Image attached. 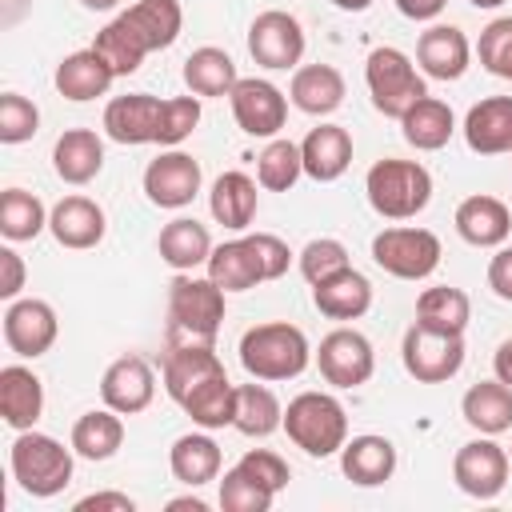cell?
<instances>
[{
  "label": "cell",
  "mask_w": 512,
  "mask_h": 512,
  "mask_svg": "<svg viewBox=\"0 0 512 512\" xmlns=\"http://www.w3.org/2000/svg\"><path fill=\"white\" fill-rule=\"evenodd\" d=\"M36 128H40L36 104L20 92H4L0 96V144H24L36 136Z\"/></svg>",
  "instance_id": "44"
},
{
  "label": "cell",
  "mask_w": 512,
  "mask_h": 512,
  "mask_svg": "<svg viewBox=\"0 0 512 512\" xmlns=\"http://www.w3.org/2000/svg\"><path fill=\"white\" fill-rule=\"evenodd\" d=\"M12 476L28 496H56L72 484V452L44 432H20L12 440Z\"/></svg>",
  "instance_id": "7"
},
{
  "label": "cell",
  "mask_w": 512,
  "mask_h": 512,
  "mask_svg": "<svg viewBox=\"0 0 512 512\" xmlns=\"http://www.w3.org/2000/svg\"><path fill=\"white\" fill-rule=\"evenodd\" d=\"M248 52L260 68H296L300 56H304V28L296 16L280 12V8H268L252 20L248 28Z\"/></svg>",
  "instance_id": "12"
},
{
  "label": "cell",
  "mask_w": 512,
  "mask_h": 512,
  "mask_svg": "<svg viewBox=\"0 0 512 512\" xmlns=\"http://www.w3.org/2000/svg\"><path fill=\"white\" fill-rule=\"evenodd\" d=\"M80 4H84L88 12H112V8L120 4V0H80Z\"/></svg>",
  "instance_id": "55"
},
{
  "label": "cell",
  "mask_w": 512,
  "mask_h": 512,
  "mask_svg": "<svg viewBox=\"0 0 512 512\" xmlns=\"http://www.w3.org/2000/svg\"><path fill=\"white\" fill-rule=\"evenodd\" d=\"M76 512H136V500L124 492H92L76 500Z\"/></svg>",
  "instance_id": "50"
},
{
  "label": "cell",
  "mask_w": 512,
  "mask_h": 512,
  "mask_svg": "<svg viewBox=\"0 0 512 512\" xmlns=\"http://www.w3.org/2000/svg\"><path fill=\"white\" fill-rule=\"evenodd\" d=\"M156 248H160V260H164L168 268L192 272L196 264H208V256H212V236H208V228H204L200 220L176 216L172 224L160 228Z\"/></svg>",
  "instance_id": "31"
},
{
  "label": "cell",
  "mask_w": 512,
  "mask_h": 512,
  "mask_svg": "<svg viewBox=\"0 0 512 512\" xmlns=\"http://www.w3.org/2000/svg\"><path fill=\"white\" fill-rule=\"evenodd\" d=\"M312 304L320 308V316L328 320H360L372 308V284L364 272H356L352 264L320 284H312Z\"/></svg>",
  "instance_id": "25"
},
{
  "label": "cell",
  "mask_w": 512,
  "mask_h": 512,
  "mask_svg": "<svg viewBox=\"0 0 512 512\" xmlns=\"http://www.w3.org/2000/svg\"><path fill=\"white\" fill-rule=\"evenodd\" d=\"M416 60L432 80H460L468 72L472 48H468V36L456 24H432V28L420 32Z\"/></svg>",
  "instance_id": "19"
},
{
  "label": "cell",
  "mask_w": 512,
  "mask_h": 512,
  "mask_svg": "<svg viewBox=\"0 0 512 512\" xmlns=\"http://www.w3.org/2000/svg\"><path fill=\"white\" fill-rule=\"evenodd\" d=\"M300 160H304V176L328 184V180H340L352 164V136L348 128L340 124H320L304 136L300 144Z\"/></svg>",
  "instance_id": "24"
},
{
  "label": "cell",
  "mask_w": 512,
  "mask_h": 512,
  "mask_svg": "<svg viewBox=\"0 0 512 512\" xmlns=\"http://www.w3.org/2000/svg\"><path fill=\"white\" fill-rule=\"evenodd\" d=\"M364 80H368V92H372V104L376 112L384 116H404L420 96H428L416 64L400 52V48H372L368 60H364Z\"/></svg>",
  "instance_id": "8"
},
{
  "label": "cell",
  "mask_w": 512,
  "mask_h": 512,
  "mask_svg": "<svg viewBox=\"0 0 512 512\" xmlns=\"http://www.w3.org/2000/svg\"><path fill=\"white\" fill-rule=\"evenodd\" d=\"M492 368H496V380H504L508 388H512V336L496 348V356H492Z\"/></svg>",
  "instance_id": "53"
},
{
  "label": "cell",
  "mask_w": 512,
  "mask_h": 512,
  "mask_svg": "<svg viewBox=\"0 0 512 512\" xmlns=\"http://www.w3.org/2000/svg\"><path fill=\"white\" fill-rule=\"evenodd\" d=\"M236 64L224 48H196L188 60H184V84L192 88V96H228L236 88Z\"/></svg>",
  "instance_id": "38"
},
{
  "label": "cell",
  "mask_w": 512,
  "mask_h": 512,
  "mask_svg": "<svg viewBox=\"0 0 512 512\" xmlns=\"http://www.w3.org/2000/svg\"><path fill=\"white\" fill-rule=\"evenodd\" d=\"M120 444H124V420L108 404L96 412H84L72 424V452L84 460H108V456H116Z\"/></svg>",
  "instance_id": "36"
},
{
  "label": "cell",
  "mask_w": 512,
  "mask_h": 512,
  "mask_svg": "<svg viewBox=\"0 0 512 512\" xmlns=\"http://www.w3.org/2000/svg\"><path fill=\"white\" fill-rule=\"evenodd\" d=\"M144 192H148V200L156 208H184V204H192L196 192H200V160H192L180 148L160 152L144 168Z\"/></svg>",
  "instance_id": "17"
},
{
  "label": "cell",
  "mask_w": 512,
  "mask_h": 512,
  "mask_svg": "<svg viewBox=\"0 0 512 512\" xmlns=\"http://www.w3.org/2000/svg\"><path fill=\"white\" fill-rule=\"evenodd\" d=\"M468 320H472V300H468V292H460V288H448V284L424 288L420 300H416V324H424V328L464 336Z\"/></svg>",
  "instance_id": "37"
},
{
  "label": "cell",
  "mask_w": 512,
  "mask_h": 512,
  "mask_svg": "<svg viewBox=\"0 0 512 512\" xmlns=\"http://www.w3.org/2000/svg\"><path fill=\"white\" fill-rule=\"evenodd\" d=\"M468 4H472V8H500L504 0H468Z\"/></svg>",
  "instance_id": "57"
},
{
  "label": "cell",
  "mask_w": 512,
  "mask_h": 512,
  "mask_svg": "<svg viewBox=\"0 0 512 512\" xmlns=\"http://www.w3.org/2000/svg\"><path fill=\"white\" fill-rule=\"evenodd\" d=\"M444 248L428 228H384L372 236V260L396 280H424L436 272Z\"/></svg>",
  "instance_id": "9"
},
{
  "label": "cell",
  "mask_w": 512,
  "mask_h": 512,
  "mask_svg": "<svg viewBox=\"0 0 512 512\" xmlns=\"http://www.w3.org/2000/svg\"><path fill=\"white\" fill-rule=\"evenodd\" d=\"M228 100H232L236 124H240L248 136L272 140V136L284 128V120H288V100H284V92H280L272 80H260V76L236 80V88L228 92Z\"/></svg>",
  "instance_id": "13"
},
{
  "label": "cell",
  "mask_w": 512,
  "mask_h": 512,
  "mask_svg": "<svg viewBox=\"0 0 512 512\" xmlns=\"http://www.w3.org/2000/svg\"><path fill=\"white\" fill-rule=\"evenodd\" d=\"M100 396L120 416L144 412L152 404V396H156V372H152V364L144 356H120V360H112L108 372H104V380H100Z\"/></svg>",
  "instance_id": "18"
},
{
  "label": "cell",
  "mask_w": 512,
  "mask_h": 512,
  "mask_svg": "<svg viewBox=\"0 0 512 512\" xmlns=\"http://www.w3.org/2000/svg\"><path fill=\"white\" fill-rule=\"evenodd\" d=\"M288 244L272 232H256V236H240V240H224L220 248H212L208 256V276L224 288V292H248L260 280H280L288 272Z\"/></svg>",
  "instance_id": "2"
},
{
  "label": "cell",
  "mask_w": 512,
  "mask_h": 512,
  "mask_svg": "<svg viewBox=\"0 0 512 512\" xmlns=\"http://www.w3.org/2000/svg\"><path fill=\"white\" fill-rule=\"evenodd\" d=\"M456 232L476 248H496L512 232V212L496 196H468L456 208Z\"/></svg>",
  "instance_id": "27"
},
{
  "label": "cell",
  "mask_w": 512,
  "mask_h": 512,
  "mask_svg": "<svg viewBox=\"0 0 512 512\" xmlns=\"http://www.w3.org/2000/svg\"><path fill=\"white\" fill-rule=\"evenodd\" d=\"M400 128H404V140H408L412 148H420V152H436V148H444V144L452 140V132H456V116H452V108H448L444 100H436V96H420V100L400 116Z\"/></svg>",
  "instance_id": "34"
},
{
  "label": "cell",
  "mask_w": 512,
  "mask_h": 512,
  "mask_svg": "<svg viewBox=\"0 0 512 512\" xmlns=\"http://www.w3.org/2000/svg\"><path fill=\"white\" fill-rule=\"evenodd\" d=\"M340 468L352 484L360 488H376L384 484L392 472H396V448L388 436H352L344 448H340Z\"/></svg>",
  "instance_id": "28"
},
{
  "label": "cell",
  "mask_w": 512,
  "mask_h": 512,
  "mask_svg": "<svg viewBox=\"0 0 512 512\" xmlns=\"http://www.w3.org/2000/svg\"><path fill=\"white\" fill-rule=\"evenodd\" d=\"M284 432L308 456H332L348 444V412L332 392H300L284 408Z\"/></svg>",
  "instance_id": "5"
},
{
  "label": "cell",
  "mask_w": 512,
  "mask_h": 512,
  "mask_svg": "<svg viewBox=\"0 0 512 512\" xmlns=\"http://www.w3.org/2000/svg\"><path fill=\"white\" fill-rule=\"evenodd\" d=\"M284 424V408L272 388L264 384H240L236 388V416L232 428L244 436H272Z\"/></svg>",
  "instance_id": "40"
},
{
  "label": "cell",
  "mask_w": 512,
  "mask_h": 512,
  "mask_svg": "<svg viewBox=\"0 0 512 512\" xmlns=\"http://www.w3.org/2000/svg\"><path fill=\"white\" fill-rule=\"evenodd\" d=\"M180 408L192 416V424L200 428H228L232 416H236V384H228V372L224 376H212L204 380L196 392H188L180 400Z\"/></svg>",
  "instance_id": "39"
},
{
  "label": "cell",
  "mask_w": 512,
  "mask_h": 512,
  "mask_svg": "<svg viewBox=\"0 0 512 512\" xmlns=\"http://www.w3.org/2000/svg\"><path fill=\"white\" fill-rule=\"evenodd\" d=\"M224 320V288L212 276L176 272L168 284V344H216Z\"/></svg>",
  "instance_id": "3"
},
{
  "label": "cell",
  "mask_w": 512,
  "mask_h": 512,
  "mask_svg": "<svg viewBox=\"0 0 512 512\" xmlns=\"http://www.w3.org/2000/svg\"><path fill=\"white\" fill-rule=\"evenodd\" d=\"M508 468H512V460L496 440H468L452 460L456 488L476 496V500L500 496L504 484H508Z\"/></svg>",
  "instance_id": "14"
},
{
  "label": "cell",
  "mask_w": 512,
  "mask_h": 512,
  "mask_svg": "<svg viewBox=\"0 0 512 512\" xmlns=\"http://www.w3.org/2000/svg\"><path fill=\"white\" fill-rule=\"evenodd\" d=\"M332 4H336V8H344V12H364L372 0H332Z\"/></svg>",
  "instance_id": "56"
},
{
  "label": "cell",
  "mask_w": 512,
  "mask_h": 512,
  "mask_svg": "<svg viewBox=\"0 0 512 512\" xmlns=\"http://www.w3.org/2000/svg\"><path fill=\"white\" fill-rule=\"evenodd\" d=\"M316 364H320V376L332 388H360V384H368V376L376 368V352H372V344H368L364 332L336 328V332H328L320 340Z\"/></svg>",
  "instance_id": "11"
},
{
  "label": "cell",
  "mask_w": 512,
  "mask_h": 512,
  "mask_svg": "<svg viewBox=\"0 0 512 512\" xmlns=\"http://www.w3.org/2000/svg\"><path fill=\"white\" fill-rule=\"evenodd\" d=\"M52 168L64 184H88L104 168V140L92 128H68L60 132L52 148Z\"/></svg>",
  "instance_id": "26"
},
{
  "label": "cell",
  "mask_w": 512,
  "mask_h": 512,
  "mask_svg": "<svg viewBox=\"0 0 512 512\" xmlns=\"http://www.w3.org/2000/svg\"><path fill=\"white\" fill-rule=\"evenodd\" d=\"M344 268H348V248L340 240H332V236L308 240L304 252H300V272H304L308 284H320V280H328V276H336Z\"/></svg>",
  "instance_id": "45"
},
{
  "label": "cell",
  "mask_w": 512,
  "mask_h": 512,
  "mask_svg": "<svg viewBox=\"0 0 512 512\" xmlns=\"http://www.w3.org/2000/svg\"><path fill=\"white\" fill-rule=\"evenodd\" d=\"M220 444L212 440V436H204V432H188V436H180L176 444H172V452H168V464H172V476L180 480V484H188V488H200V484H208V480H216L220 476Z\"/></svg>",
  "instance_id": "35"
},
{
  "label": "cell",
  "mask_w": 512,
  "mask_h": 512,
  "mask_svg": "<svg viewBox=\"0 0 512 512\" xmlns=\"http://www.w3.org/2000/svg\"><path fill=\"white\" fill-rule=\"evenodd\" d=\"M460 412L464 420L484 432V436H496V432H508L512 428V388L504 380H480L464 392L460 400Z\"/></svg>",
  "instance_id": "33"
},
{
  "label": "cell",
  "mask_w": 512,
  "mask_h": 512,
  "mask_svg": "<svg viewBox=\"0 0 512 512\" xmlns=\"http://www.w3.org/2000/svg\"><path fill=\"white\" fill-rule=\"evenodd\" d=\"M44 412V384L32 368L24 364H8L0 368V416L8 428L28 432Z\"/></svg>",
  "instance_id": "23"
},
{
  "label": "cell",
  "mask_w": 512,
  "mask_h": 512,
  "mask_svg": "<svg viewBox=\"0 0 512 512\" xmlns=\"http://www.w3.org/2000/svg\"><path fill=\"white\" fill-rule=\"evenodd\" d=\"M48 232L56 236L60 248H96L104 240V208L88 196H64L48 212Z\"/></svg>",
  "instance_id": "20"
},
{
  "label": "cell",
  "mask_w": 512,
  "mask_h": 512,
  "mask_svg": "<svg viewBox=\"0 0 512 512\" xmlns=\"http://www.w3.org/2000/svg\"><path fill=\"white\" fill-rule=\"evenodd\" d=\"M364 192H368V204L384 216V220H408L416 212L428 208L432 200V176L424 164L416 160H376L364 176Z\"/></svg>",
  "instance_id": "6"
},
{
  "label": "cell",
  "mask_w": 512,
  "mask_h": 512,
  "mask_svg": "<svg viewBox=\"0 0 512 512\" xmlns=\"http://www.w3.org/2000/svg\"><path fill=\"white\" fill-rule=\"evenodd\" d=\"M184 28L180 0H136L128 12H120L112 24L96 32V52L108 60L116 76H132L148 52H160L176 44Z\"/></svg>",
  "instance_id": "1"
},
{
  "label": "cell",
  "mask_w": 512,
  "mask_h": 512,
  "mask_svg": "<svg viewBox=\"0 0 512 512\" xmlns=\"http://www.w3.org/2000/svg\"><path fill=\"white\" fill-rule=\"evenodd\" d=\"M168 508H172V512H184V508H192V512H208V504H204L200 496H176V500H168Z\"/></svg>",
  "instance_id": "54"
},
{
  "label": "cell",
  "mask_w": 512,
  "mask_h": 512,
  "mask_svg": "<svg viewBox=\"0 0 512 512\" xmlns=\"http://www.w3.org/2000/svg\"><path fill=\"white\" fill-rule=\"evenodd\" d=\"M448 0H396V8L408 16V20H436L444 12Z\"/></svg>",
  "instance_id": "52"
},
{
  "label": "cell",
  "mask_w": 512,
  "mask_h": 512,
  "mask_svg": "<svg viewBox=\"0 0 512 512\" xmlns=\"http://www.w3.org/2000/svg\"><path fill=\"white\" fill-rule=\"evenodd\" d=\"M112 80H116V72L108 68V60L96 48H80L56 64V92L68 100H96L112 88Z\"/></svg>",
  "instance_id": "29"
},
{
  "label": "cell",
  "mask_w": 512,
  "mask_h": 512,
  "mask_svg": "<svg viewBox=\"0 0 512 512\" xmlns=\"http://www.w3.org/2000/svg\"><path fill=\"white\" fill-rule=\"evenodd\" d=\"M508 460H512V452H508Z\"/></svg>",
  "instance_id": "58"
},
{
  "label": "cell",
  "mask_w": 512,
  "mask_h": 512,
  "mask_svg": "<svg viewBox=\"0 0 512 512\" xmlns=\"http://www.w3.org/2000/svg\"><path fill=\"white\" fill-rule=\"evenodd\" d=\"M224 376V364L212 344H168L164 356V388L180 404L188 392H196L204 380Z\"/></svg>",
  "instance_id": "21"
},
{
  "label": "cell",
  "mask_w": 512,
  "mask_h": 512,
  "mask_svg": "<svg viewBox=\"0 0 512 512\" xmlns=\"http://www.w3.org/2000/svg\"><path fill=\"white\" fill-rule=\"evenodd\" d=\"M244 472H252L260 484H268L272 492H280V488H288V464L276 456V452H268V448H248L240 460H236Z\"/></svg>",
  "instance_id": "48"
},
{
  "label": "cell",
  "mask_w": 512,
  "mask_h": 512,
  "mask_svg": "<svg viewBox=\"0 0 512 512\" xmlns=\"http://www.w3.org/2000/svg\"><path fill=\"white\" fill-rule=\"evenodd\" d=\"M20 288H24V260L12 248H0V296L16 300Z\"/></svg>",
  "instance_id": "49"
},
{
  "label": "cell",
  "mask_w": 512,
  "mask_h": 512,
  "mask_svg": "<svg viewBox=\"0 0 512 512\" xmlns=\"http://www.w3.org/2000/svg\"><path fill=\"white\" fill-rule=\"evenodd\" d=\"M104 132L116 144H160L164 132V100L148 92H128L108 100L104 108Z\"/></svg>",
  "instance_id": "15"
},
{
  "label": "cell",
  "mask_w": 512,
  "mask_h": 512,
  "mask_svg": "<svg viewBox=\"0 0 512 512\" xmlns=\"http://www.w3.org/2000/svg\"><path fill=\"white\" fill-rule=\"evenodd\" d=\"M400 356H404L408 376H416L420 384H444L464 368V336L412 324L404 332Z\"/></svg>",
  "instance_id": "10"
},
{
  "label": "cell",
  "mask_w": 512,
  "mask_h": 512,
  "mask_svg": "<svg viewBox=\"0 0 512 512\" xmlns=\"http://www.w3.org/2000/svg\"><path fill=\"white\" fill-rule=\"evenodd\" d=\"M48 228V212L40 204V196L24 192V188H4L0 196V232L8 240H36Z\"/></svg>",
  "instance_id": "41"
},
{
  "label": "cell",
  "mask_w": 512,
  "mask_h": 512,
  "mask_svg": "<svg viewBox=\"0 0 512 512\" xmlns=\"http://www.w3.org/2000/svg\"><path fill=\"white\" fill-rule=\"evenodd\" d=\"M300 172H304V160H300V144L292 140H272L256 156V180L268 192H288L300 180Z\"/></svg>",
  "instance_id": "42"
},
{
  "label": "cell",
  "mask_w": 512,
  "mask_h": 512,
  "mask_svg": "<svg viewBox=\"0 0 512 512\" xmlns=\"http://www.w3.org/2000/svg\"><path fill=\"white\" fill-rule=\"evenodd\" d=\"M476 52H480V64H484L492 76L512 80V16L492 20V24L480 32Z\"/></svg>",
  "instance_id": "46"
},
{
  "label": "cell",
  "mask_w": 512,
  "mask_h": 512,
  "mask_svg": "<svg viewBox=\"0 0 512 512\" xmlns=\"http://www.w3.org/2000/svg\"><path fill=\"white\" fill-rule=\"evenodd\" d=\"M308 360H312L308 336L288 320L256 324L240 336V364L256 380H292L308 368Z\"/></svg>",
  "instance_id": "4"
},
{
  "label": "cell",
  "mask_w": 512,
  "mask_h": 512,
  "mask_svg": "<svg viewBox=\"0 0 512 512\" xmlns=\"http://www.w3.org/2000/svg\"><path fill=\"white\" fill-rule=\"evenodd\" d=\"M60 336V320L52 312L48 300H12L8 312H4V344L16 352V356H44Z\"/></svg>",
  "instance_id": "16"
},
{
  "label": "cell",
  "mask_w": 512,
  "mask_h": 512,
  "mask_svg": "<svg viewBox=\"0 0 512 512\" xmlns=\"http://www.w3.org/2000/svg\"><path fill=\"white\" fill-rule=\"evenodd\" d=\"M276 500V492L268 484H260L252 472H244L240 464L224 472L220 480V508L224 512H268Z\"/></svg>",
  "instance_id": "43"
},
{
  "label": "cell",
  "mask_w": 512,
  "mask_h": 512,
  "mask_svg": "<svg viewBox=\"0 0 512 512\" xmlns=\"http://www.w3.org/2000/svg\"><path fill=\"white\" fill-rule=\"evenodd\" d=\"M488 288L500 300H512V248H500L488 264Z\"/></svg>",
  "instance_id": "51"
},
{
  "label": "cell",
  "mask_w": 512,
  "mask_h": 512,
  "mask_svg": "<svg viewBox=\"0 0 512 512\" xmlns=\"http://www.w3.org/2000/svg\"><path fill=\"white\" fill-rule=\"evenodd\" d=\"M196 124H200V96H172V100H164V132H160V148H176L180 140L192 136Z\"/></svg>",
  "instance_id": "47"
},
{
  "label": "cell",
  "mask_w": 512,
  "mask_h": 512,
  "mask_svg": "<svg viewBox=\"0 0 512 512\" xmlns=\"http://www.w3.org/2000/svg\"><path fill=\"white\" fill-rule=\"evenodd\" d=\"M464 140L480 156L512 152V96H488L472 104L464 116Z\"/></svg>",
  "instance_id": "22"
},
{
  "label": "cell",
  "mask_w": 512,
  "mask_h": 512,
  "mask_svg": "<svg viewBox=\"0 0 512 512\" xmlns=\"http://www.w3.org/2000/svg\"><path fill=\"white\" fill-rule=\"evenodd\" d=\"M288 96H292V104L300 112L328 116V112H336L344 104V76L332 64H304V68H296Z\"/></svg>",
  "instance_id": "30"
},
{
  "label": "cell",
  "mask_w": 512,
  "mask_h": 512,
  "mask_svg": "<svg viewBox=\"0 0 512 512\" xmlns=\"http://www.w3.org/2000/svg\"><path fill=\"white\" fill-rule=\"evenodd\" d=\"M256 204H260V196H256V180L248 172H224V176H216V184L208 192V208H212L216 224H224L232 232L252 224Z\"/></svg>",
  "instance_id": "32"
}]
</instances>
